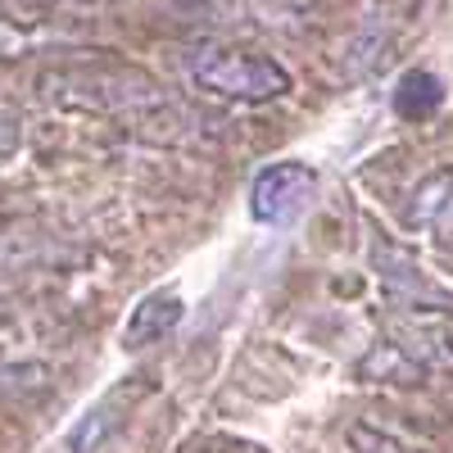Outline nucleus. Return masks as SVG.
<instances>
[{"label": "nucleus", "instance_id": "nucleus-10", "mask_svg": "<svg viewBox=\"0 0 453 453\" xmlns=\"http://www.w3.org/2000/svg\"><path fill=\"white\" fill-rule=\"evenodd\" d=\"M345 440H349L354 453H431V449L412 444V440H403V435H395L386 426H372V422H354L345 431Z\"/></svg>", "mask_w": 453, "mask_h": 453}, {"label": "nucleus", "instance_id": "nucleus-6", "mask_svg": "<svg viewBox=\"0 0 453 453\" xmlns=\"http://www.w3.org/2000/svg\"><path fill=\"white\" fill-rule=\"evenodd\" d=\"M372 263H376V277H381V286L395 295V299H408L412 309H444V295L435 290V281L426 277V268L418 258H412L403 245L395 241H376L372 245Z\"/></svg>", "mask_w": 453, "mask_h": 453}, {"label": "nucleus", "instance_id": "nucleus-13", "mask_svg": "<svg viewBox=\"0 0 453 453\" xmlns=\"http://www.w3.org/2000/svg\"><path fill=\"white\" fill-rule=\"evenodd\" d=\"M218 449H222V453H263V449H254V444H241V440H222Z\"/></svg>", "mask_w": 453, "mask_h": 453}, {"label": "nucleus", "instance_id": "nucleus-4", "mask_svg": "<svg viewBox=\"0 0 453 453\" xmlns=\"http://www.w3.org/2000/svg\"><path fill=\"white\" fill-rule=\"evenodd\" d=\"M386 345H395L422 376L426 372H453V326L444 318H431L426 309H408L386 322Z\"/></svg>", "mask_w": 453, "mask_h": 453}, {"label": "nucleus", "instance_id": "nucleus-5", "mask_svg": "<svg viewBox=\"0 0 453 453\" xmlns=\"http://www.w3.org/2000/svg\"><path fill=\"white\" fill-rule=\"evenodd\" d=\"M145 395H150V381H145V376H127L119 390H109L104 399H96V403L82 412V418H78V426H73L68 440H64V453H100L113 435L127 426L132 408H136Z\"/></svg>", "mask_w": 453, "mask_h": 453}, {"label": "nucleus", "instance_id": "nucleus-2", "mask_svg": "<svg viewBox=\"0 0 453 453\" xmlns=\"http://www.w3.org/2000/svg\"><path fill=\"white\" fill-rule=\"evenodd\" d=\"M186 78L191 87L218 96V100H236V104H268L290 96V73L273 55H254L236 46H200L186 55Z\"/></svg>", "mask_w": 453, "mask_h": 453}, {"label": "nucleus", "instance_id": "nucleus-7", "mask_svg": "<svg viewBox=\"0 0 453 453\" xmlns=\"http://www.w3.org/2000/svg\"><path fill=\"white\" fill-rule=\"evenodd\" d=\"M186 318V299L168 286V290H150L141 304L132 309L127 326H123V349L136 354V349H150V345H159L164 335H173Z\"/></svg>", "mask_w": 453, "mask_h": 453}, {"label": "nucleus", "instance_id": "nucleus-8", "mask_svg": "<svg viewBox=\"0 0 453 453\" xmlns=\"http://www.w3.org/2000/svg\"><path fill=\"white\" fill-rule=\"evenodd\" d=\"M408 226L449 241L453 236V168H435L431 177H422L408 196Z\"/></svg>", "mask_w": 453, "mask_h": 453}, {"label": "nucleus", "instance_id": "nucleus-3", "mask_svg": "<svg viewBox=\"0 0 453 453\" xmlns=\"http://www.w3.org/2000/svg\"><path fill=\"white\" fill-rule=\"evenodd\" d=\"M318 191V173L299 159H281V164H268L254 186H250V213L254 222H290L299 209H304Z\"/></svg>", "mask_w": 453, "mask_h": 453}, {"label": "nucleus", "instance_id": "nucleus-1", "mask_svg": "<svg viewBox=\"0 0 453 453\" xmlns=\"http://www.w3.org/2000/svg\"><path fill=\"white\" fill-rule=\"evenodd\" d=\"M46 96L64 109L82 113H136L159 104L164 91L145 68L132 64H78V68H55L46 73Z\"/></svg>", "mask_w": 453, "mask_h": 453}, {"label": "nucleus", "instance_id": "nucleus-11", "mask_svg": "<svg viewBox=\"0 0 453 453\" xmlns=\"http://www.w3.org/2000/svg\"><path fill=\"white\" fill-rule=\"evenodd\" d=\"M36 42H46V27H42V23L0 10V59H14V55L32 50Z\"/></svg>", "mask_w": 453, "mask_h": 453}, {"label": "nucleus", "instance_id": "nucleus-12", "mask_svg": "<svg viewBox=\"0 0 453 453\" xmlns=\"http://www.w3.org/2000/svg\"><path fill=\"white\" fill-rule=\"evenodd\" d=\"M19 145H23V113L10 96H0V159L19 155Z\"/></svg>", "mask_w": 453, "mask_h": 453}, {"label": "nucleus", "instance_id": "nucleus-9", "mask_svg": "<svg viewBox=\"0 0 453 453\" xmlns=\"http://www.w3.org/2000/svg\"><path fill=\"white\" fill-rule=\"evenodd\" d=\"M440 104H444V82L435 78V73L412 68V73H403V78H399V87H395V109H399V119L422 123V119H431Z\"/></svg>", "mask_w": 453, "mask_h": 453}]
</instances>
